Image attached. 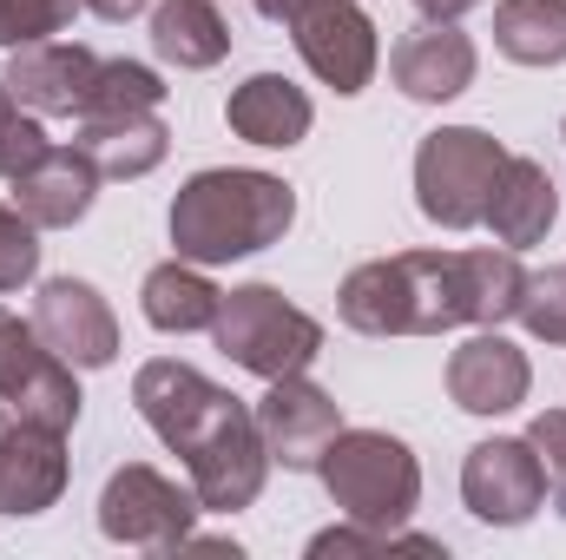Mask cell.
<instances>
[{"instance_id":"cell-1","label":"cell","mask_w":566,"mask_h":560,"mask_svg":"<svg viewBox=\"0 0 566 560\" xmlns=\"http://www.w3.org/2000/svg\"><path fill=\"white\" fill-rule=\"evenodd\" d=\"M290 225H296V191L277 172H251V165L191 172L171 198V251L205 271L271 251Z\"/></svg>"},{"instance_id":"cell-2","label":"cell","mask_w":566,"mask_h":560,"mask_svg":"<svg viewBox=\"0 0 566 560\" xmlns=\"http://www.w3.org/2000/svg\"><path fill=\"white\" fill-rule=\"evenodd\" d=\"M336 317L363 336H441L474 323L461 251H396L356 265L336 290Z\"/></svg>"},{"instance_id":"cell-3","label":"cell","mask_w":566,"mask_h":560,"mask_svg":"<svg viewBox=\"0 0 566 560\" xmlns=\"http://www.w3.org/2000/svg\"><path fill=\"white\" fill-rule=\"evenodd\" d=\"M316 475H323L336 515L343 521H363L376 535L409 528V515L422 501V462L389 428H336V442L323 448Z\"/></svg>"},{"instance_id":"cell-4","label":"cell","mask_w":566,"mask_h":560,"mask_svg":"<svg viewBox=\"0 0 566 560\" xmlns=\"http://www.w3.org/2000/svg\"><path fill=\"white\" fill-rule=\"evenodd\" d=\"M211 336H218V350H224L238 370H251V376H264V383L303 376V370L323 356V323H316L310 310H296L277 283H238V290L224 297Z\"/></svg>"},{"instance_id":"cell-5","label":"cell","mask_w":566,"mask_h":560,"mask_svg":"<svg viewBox=\"0 0 566 560\" xmlns=\"http://www.w3.org/2000/svg\"><path fill=\"white\" fill-rule=\"evenodd\" d=\"M507 165V145L481 126H441L416 145V205L441 231H474L488 218L494 178Z\"/></svg>"},{"instance_id":"cell-6","label":"cell","mask_w":566,"mask_h":560,"mask_svg":"<svg viewBox=\"0 0 566 560\" xmlns=\"http://www.w3.org/2000/svg\"><path fill=\"white\" fill-rule=\"evenodd\" d=\"M185 475H191V495L205 501V515H238L264 495L271 481V448H264V428L251 403H224L218 422L185 448Z\"/></svg>"},{"instance_id":"cell-7","label":"cell","mask_w":566,"mask_h":560,"mask_svg":"<svg viewBox=\"0 0 566 560\" xmlns=\"http://www.w3.org/2000/svg\"><path fill=\"white\" fill-rule=\"evenodd\" d=\"M198 515H205V501L191 495V481L178 488L171 475H158L145 462L113 468V481L99 495V535L119 548H185Z\"/></svg>"},{"instance_id":"cell-8","label":"cell","mask_w":566,"mask_h":560,"mask_svg":"<svg viewBox=\"0 0 566 560\" xmlns=\"http://www.w3.org/2000/svg\"><path fill=\"white\" fill-rule=\"evenodd\" d=\"M0 403L20 422H40V428H73L80 422V383H73V363L53 356L40 343L33 323H20L13 310H0Z\"/></svg>"},{"instance_id":"cell-9","label":"cell","mask_w":566,"mask_h":560,"mask_svg":"<svg viewBox=\"0 0 566 560\" xmlns=\"http://www.w3.org/2000/svg\"><path fill=\"white\" fill-rule=\"evenodd\" d=\"M461 501L474 521L488 528H521L547 508V468L534 455L527 435H494V442H474L468 462H461Z\"/></svg>"},{"instance_id":"cell-10","label":"cell","mask_w":566,"mask_h":560,"mask_svg":"<svg viewBox=\"0 0 566 560\" xmlns=\"http://www.w3.org/2000/svg\"><path fill=\"white\" fill-rule=\"evenodd\" d=\"M290 33H296L303 66H310L329 93H343V100H356V93L376 80V66H382L376 20H369L356 0H323V7H310L303 20H290Z\"/></svg>"},{"instance_id":"cell-11","label":"cell","mask_w":566,"mask_h":560,"mask_svg":"<svg viewBox=\"0 0 566 560\" xmlns=\"http://www.w3.org/2000/svg\"><path fill=\"white\" fill-rule=\"evenodd\" d=\"M33 330L73 370H106L119 356V317L86 278H46L33 297Z\"/></svg>"},{"instance_id":"cell-12","label":"cell","mask_w":566,"mask_h":560,"mask_svg":"<svg viewBox=\"0 0 566 560\" xmlns=\"http://www.w3.org/2000/svg\"><path fill=\"white\" fill-rule=\"evenodd\" d=\"M133 403H139V416L151 422V435L171 448V455H185L211 422L218 409L231 403V390H218L205 370H191V363H171V356H158V363H145L139 376H133Z\"/></svg>"},{"instance_id":"cell-13","label":"cell","mask_w":566,"mask_h":560,"mask_svg":"<svg viewBox=\"0 0 566 560\" xmlns=\"http://www.w3.org/2000/svg\"><path fill=\"white\" fill-rule=\"evenodd\" d=\"M93 73H99V53L80 40H33V46L7 53V93H13V106H27L40 120H80Z\"/></svg>"},{"instance_id":"cell-14","label":"cell","mask_w":566,"mask_h":560,"mask_svg":"<svg viewBox=\"0 0 566 560\" xmlns=\"http://www.w3.org/2000/svg\"><path fill=\"white\" fill-rule=\"evenodd\" d=\"M258 428H264L271 462H283V468H316L323 448L343 428V403L329 390H316L310 376H277L264 390V403H258Z\"/></svg>"},{"instance_id":"cell-15","label":"cell","mask_w":566,"mask_h":560,"mask_svg":"<svg viewBox=\"0 0 566 560\" xmlns=\"http://www.w3.org/2000/svg\"><path fill=\"white\" fill-rule=\"evenodd\" d=\"M527 390H534V363H527V350H514L501 330H474V336L448 356V396H454V409H468V416H507V409L527 403Z\"/></svg>"},{"instance_id":"cell-16","label":"cell","mask_w":566,"mask_h":560,"mask_svg":"<svg viewBox=\"0 0 566 560\" xmlns=\"http://www.w3.org/2000/svg\"><path fill=\"white\" fill-rule=\"evenodd\" d=\"M474 40L454 27V20H422V27H409L402 40H396V53H389V73H396V86L416 100V106H448V100H461L468 86H474Z\"/></svg>"},{"instance_id":"cell-17","label":"cell","mask_w":566,"mask_h":560,"mask_svg":"<svg viewBox=\"0 0 566 560\" xmlns=\"http://www.w3.org/2000/svg\"><path fill=\"white\" fill-rule=\"evenodd\" d=\"M60 488H66V435L13 416L0 428V515L13 521L46 515Z\"/></svg>"},{"instance_id":"cell-18","label":"cell","mask_w":566,"mask_h":560,"mask_svg":"<svg viewBox=\"0 0 566 560\" xmlns=\"http://www.w3.org/2000/svg\"><path fill=\"white\" fill-rule=\"evenodd\" d=\"M224 126H231L244 145L290 152V145L310 139L316 106H310V93H303L296 80H283V73H251L244 86H231V100H224Z\"/></svg>"},{"instance_id":"cell-19","label":"cell","mask_w":566,"mask_h":560,"mask_svg":"<svg viewBox=\"0 0 566 560\" xmlns=\"http://www.w3.org/2000/svg\"><path fill=\"white\" fill-rule=\"evenodd\" d=\"M93 191H99V172L80 145H53L40 165H27L13 178V205L40 225V231H73L86 211H93Z\"/></svg>"},{"instance_id":"cell-20","label":"cell","mask_w":566,"mask_h":560,"mask_svg":"<svg viewBox=\"0 0 566 560\" xmlns=\"http://www.w3.org/2000/svg\"><path fill=\"white\" fill-rule=\"evenodd\" d=\"M554 218H560V185L547 178V165L507 152V165L494 178V198H488V218H481L494 231V245L527 251V245H541L554 231Z\"/></svg>"},{"instance_id":"cell-21","label":"cell","mask_w":566,"mask_h":560,"mask_svg":"<svg viewBox=\"0 0 566 560\" xmlns=\"http://www.w3.org/2000/svg\"><path fill=\"white\" fill-rule=\"evenodd\" d=\"M73 145L93 158L99 178H145V172L165 165L171 126L158 113H99V120H80Z\"/></svg>"},{"instance_id":"cell-22","label":"cell","mask_w":566,"mask_h":560,"mask_svg":"<svg viewBox=\"0 0 566 560\" xmlns=\"http://www.w3.org/2000/svg\"><path fill=\"white\" fill-rule=\"evenodd\" d=\"M151 53L178 73H205L231 53V20L218 0H158L151 7Z\"/></svg>"},{"instance_id":"cell-23","label":"cell","mask_w":566,"mask_h":560,"mask_svg":"<svg viewBox=\"0 0 566 560\" xmlns=\"http://www.w3.org/2000/svg\"><path fill=\"white\" fill-rule=\"evenodd\" d=\"M139 303H145V323H151V330H165V336H191V330H211V323H218L224 290L205 278V265L171 258V265L145 271Z\"/></svg>"},{"instance_id":"cell-24","label":"cell","mask_w":566,"mask_h":560,"mask_svg":"<svg viewBox=\"0 0 566 560\" xmlns=\"http://www.w3.org/2000/svg\"><path fill=\"white\" fill-rule=\"evenodd\" d=\"M494 46L514 66H560L566 60V0H501Z\"/></svg>"},{"instance_id":"cell-25","label":"cell","mask_w":566,"mask_h":560,"mask_svg":"<svg viewBox=\"0 0 566 560\" xmlns=\"http://www.w3.org/2000/svg\"><path fill=\"white\" fill-rule=\"evenodd\" d=\"M461 278H468V317H474V330H501L507 317H521L527 271H521V258L507 245L501 251H461Z\"/></svg>"},{"instance_id":"cell-26","label":"cell","mask_w":566,"mask_h":560,"mask_svg":"<svg viewBox=\"0 0 566 560\" xmlns=\"http://www.w3.org/2000/svg\"><path fill=\"white\" fill-rule=\"evenodd\" d=\"M158 106H165V80L151 66H139V60H99L80 120H99V113H158Z\"/></svg>"},{"instance_id":"cell-27","label":"cell","mask_w":566,"mask_h":560,"mask_svg":"<svg viewBox=\"0 0 566 560\" xmlns=\"http://www.w3.org/2000/svg\"><path fill=\"white\" fill-rule=\"evenodd\" d=\"M80 0H0V46H33V40H60L73 27Z\"/></svg>"},{"instance_id":"cell-28","label":"cell","mask_w":566,"mask_h":560,"mask_svg":"<svg viewBox=\"0 0 566 560\" xmlns=\"http://www.w3.org/2000/svg\"><path fill=\"white\" fill-rule=\"evenodd\" d=\"M40 278V225L20 205H0V297Z\"/></svg>"},{"instance_id":"cell-29","label":"cell","mask_w":566,"mask_h":560,"mask_svg":"<svg viewBox=\"0 0 566 560\" xmlns=\"http://www.w3.org/2000/svg\"><path fill=\"white\" fill-rule=\"evenodd\" d=\"M521 323H527V336H541V343H566V265L560 271H527Z\"/></svg>"},{"instance_id":"cell-30","label":"cell","mask_w":566,"mask_h":560,"mask_svg":"<svg viewBox=\"0 0 566 560\" xmlns=\"http://www.w3.org/2000/svg\"><path fill=\"white\" fill-rule=\"evenodd\" d=\"M46 152H53V139H46L40 113H20V106H13V113L0 120V178H7V185H13L27 165H40Z\"/></svg>"},{"instance_id":"cell-31","label":"cell","mask_w":566,"mask_h":560,"mask_svg":"<svg viewBox=\"0 0 566 560\" xmlns=\"http://www.w3.org/2000/svg\"><path fill=\"white\" fill-rule=\"evenodd\" d=\"M527 442H534V455L547 468V488L560 495V508H566V409H541L534 428H527Z\"/></svg>"},{"instance_id":"cell-32","label":"cell","mask_w":566,"mask_h":560,"mask_svg":"<svg viewBox=\"0 0 566 560\" xmlns=\"http://www.w3.org/2000/svg\"><path fill=\"white\" fill-rule=\"evenodd\" d=\"M264 20H277V27H290V20H303L310 7H323V0H251Z\"/></svg>"},{"instance_id":"cell-33","label":"cell","mask_w":566,"mask_h":560,"mask_svg":"<svg viewBox=\"0 0 566 560\" xmlns=\"http://www.w3.org/2000/svg\"><path fill=\"white\" fill-rule=\"evenodd\" d=\"M80 7H93L99 20H139L151 0H80Z\"/></svg>"},{"instance_id":"cell-34","label":"cell","mask_w":566,"mask_h":560,"mask_svg":"<svg viewBox=\"0 0 566 560\" xmlns=\"http://www.w3.org/2000/svg\"><path fill=\"white\" fill-rule=\"evenodd\" d=\"M422 7V20H461V13H474L481 0H416Z\"/></svg>"},{"instance_id":"cell-35","label":"cell","mask_w":566,"mask_h":560,"mask_svg":"<svg viewBox=\"0 0 566 560\" xmlns=\"http://www.w3.org/2000/svg\"><path fill=\"white\" fill-rule=\"evenodd\" d=\"M7 113H13V93H7V80H0V120H7Z\"/></svg>"},{"instance_id":"cell-36","label":"cell","mask_w":566,"mask_h":560,"mask_svg":"<svg viewBox=\"0 0 566 560\" xmlns=\"http://www.w3.org/2000/svg\"><path fill=\"white\" fill-rule=\"evenodd\" d=\"M560 139H566V126H560Z\"/></svg>"}]
</instances>
